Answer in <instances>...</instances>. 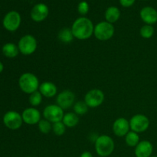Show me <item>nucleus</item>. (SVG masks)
<instances>
[{
	"label": "nucleus",
	"mask_w": 157,
	"mask_h": 157,
	"mask_svg": "<svg viewBox=\"0 0 157 157\" xmlns=\"http://www.w3.org/2000/svg\"><path fill=\"white\" fill-rule=\"evenodd\" d=\"M66 128H67V127L64 125L62 121L52 124V131L56 136H63L65 133Z\"/></svg>",
	"instance_id": "nucleus-27"
},
{
	"label": "nucleus",
	"mask_w": 157,
	"mask_h": 157,
	"mask_svg": "<svg viewBox=\"0 0 157 157\" xmlns=\"http://www.w3.org/2000/svg\"><path fill=\"white\" fill-rule=\"evenodd\" d=\"M2 53L7 58H15L19 53V50L16 44L13 43H7L2 47Z\"/></svg>",
	"instance_id": "nucleus-21"
},
{
	"label": "nucleus",
	"mask_w": 157,
	"mask_h": 157,
	"mask_svg": "<svg viewBox=\"0 0 157 157\" xmlns=\"http://www.w3.org/2000/svg\"><path fill=\"white\" fill-rule=\"evenodd\" d=\"M135 2V0H120V3L123 7L128 8L133 6Z\"/></svg>",
	"instance_id": "nucleus-29"
},
{
	"label": "nucleus",
	"mask_w": 157,
	"mask_h": 157,
	"mask_svg": "<svg viewBox=\"0 0 157 157\" xmlns=\"http://www.w3.org/2000/svg\"><path fill=\"white\" fill-rule=\"evenodd\" d=\"M71 29L75 38L87 40L94 35V25L88 18L80 17L74 21Z\"/></svg>",
	"instance_id": "nucleus-1"
},
{
	"label": "nucleus",
	"mask_w": 157,
	"mask_h": 157,
	"mask_svg": "<svg viewBox=\"0 0 157 157\" xmlns=\"http://www.w3.org/2000/svg\"><path fill=\"white\" fill-rule=\"evenodd\" d=\"M115 32L113 24L107 21H101L94 26V35L99 41H107L113 36Z\"/></svg>",
	"instance_id": "nucleus-4"
},
{
	"label": "nucleus",
	"mask_w": 157,
	"mask_h": 157,
	"mask_svg": "<svg viewBox=\"0 0 157 157\" xmlns=\"http://www.w3.org/2000/svg\"><path fill=\"white\" fill-rule=\"evenodd\" d=\"M88 108V106L86 104V103L84 101H77L73 105L74 113H75L78 116H81V115H84L86 113H87Z\"/></svg>",
	"instance_id": "nucleus-23"
},
{
	"label": "nucleus",
	"mask_w": 157,
	"mask_h": 157,
	"mask_svg": "<svg viewBox=\"0 0 157 157\" xmlns=\"http://www.w3.org/2000/svg\"><path fill=\"white\" fill-rule=\"evenodd\" d=\"M43 117L52 124L62 121L64 113V110L58 104H50L46 106L43 110Z\"/></svg>",
	"instance_id": "nucleus-6"
},
{
	"label": "nucleus",
	"mask_w": 157,
	"mask_h": 157,
	"mask_svg": "<svg viewBox=\"0 0 157 157\" xmlns=\"http://www.w3.org/2000/svg\"><path fill=\"white\" fill-rule=\"evenodd\" d=\"M62 122L68 128L76 127L79 123V117L74 112H67L64 113L63 117Z\"/></svg>",
	"instance_id": "nucleus-19"
},
{
	"label": "nucleus",
	"mask_w": 157,
	"mask_h": 157,
	"mask_svg": "<svg viewBox=\"0 0 157 157\" xmlns=\"http://www.w3.org/2000/svg\"><path fill=\"white\" fill-rule=\"evenodd\" d=\"M37 47H38V42H37L36 38L32 35H24L20 38L18 43L19 52L25 56L35 53Z\"/></svg>",
	"instance_id": "nucleus-5"
},
{
	"label": "nucleus",
	"mask_w": 157,
	"mask_h": 157,
	"mask_svg": "<svg viewBox=\"0 0 157 157\" xmlns=\"http://www.w3.org/2000/svg\"><path fill=\"white\" fill-rule=\"evenodd\" d=\"M3 123L7 128L15 130L21 127L23 122L22 117L16 111H9L3 117Z\"/></svg>",
	"instance_id": "nucleus-9"
},
{
	"label": "nucleus",
	"mask_w": 157,
	"mask_h": 157,
	"mask_svg": "<svg viewBox=\"0 0 157 157\" xmlns=\"http://www.w3.org/2000/svg\"><path fill=\"white\" fill-rule=\"evenodd\" d=\"M75 103V93L70 90H64L56 97V104L63 110H67L73 107Z\"/></svg>",
	"instance_id": "nucleus-10"
},
{
	"label": "nucleus",
	"mask_w": 157,
	"mask_h": 157,
	"mask_svg": "<svg viewBox=\"0 0 157 157\" xmlns=\"http://www.w3.org/2000/svg\"><path fill=\"white\" fill-rule=\"evenodd\" d=\"M42 94L40 93L39 90H37V91L29 94V101L31 105H32V107H38L41 104V102H42Z\"/></svg>",
	"instance_id": "nucleus-24"
},
{
	"label": "nucleus",
	"mask_w": 157,
	"mask_h": 157,
	"mask_svg": "<svg viewBox=\"0 0 157 157\" xmlns=\"http://www.w3.org/2000/svg\"><path fill=\"white\" fill-rule=\"evenodd\" d=\"M153 152V146L148 140H141L134 150L136 157H150Z\"/></svg>",
	"instance_id": "nucleus-15"
},
{
	"label": "nucleus",
	"mask_w": 157,
	"mask_h": 157,
	"mask_svg": "<svg viewBox=\"0 0 157 157\" xmlns=\"http://www.w3.org/2000/svg\"><path fill=\"white\" fill-rule=\"evenodd\" d=\"M38 90L43 97L47 98H54L58 93V88L56 85L51 81H44L40 84Z\"/></svg>",
	"instance_id": "nucleus-17"
},
{
	"label": "nucleus",
	"mask_w": 157,
	"mask_h": 157,
	"mask_svg": "<svg viewBox=\"0 0 157 157\" xmlns=\"http://www.w3.org/2000/svg\"><path fill=\"white\" fill-rule=\"evenodd\" d=\"M38 128L43 134H48L52 130V124L46 119H41L38 124Z\"/></svg>",
	"instance_id": "nucleus-25"
},
{
	"label": "nucleus",
	"mask_w": 157,
	"mask_h": 157,
	"mask_svg": "<svg viewBox=\"0 0 157 157\" xmlns=\"http://www.w3.org/2000/svg\"><path fill=\"white\" fill-rule=\"evenodd\" d=\"M99 157H102V156H99Z\"/></svg>",
	"instance_id": "nucleus-34"
},
{
	"label": "nucleus",
	"mask_w": 157,
	"mask_h": 157,
	"mask_svg": "<svg viewBox=\"0 0 157 157\" xmlns=\"http://www.w3.org/2000/svg\"><path fill=\"white\" fill-rule=\"evenodd\" d=\"M112 129L113 133L118 137L125 136L130 131V122L124 117L117 118L113 122Z\"/></svg>",
	"instance_id": "nucleus-14"
},
{
	"label": "nucleus",
	"mask_w": 157,
	"mask_h": 157,
	"mask_svg": "<svg viewBox=\"0 0 157 157\" xmlns=\"http://www.w3.org/2000/svg\"><path fill=\"white\" fill-rule=\"evenodd\" d=\"M141 19L146 25H153L157 22V11L154 8L150 6H146L141 9L140 12Z\"/></svg>",
	"instance_id": "nucleus-16"
},
{
	"label": "nucleus",
	"mask_w": 157,
	"mask_h": 157,
	"mask_svg": "<svg viewBox=\"0 0 157 157\" xmlns=\"http://www.w3.org/2000/svg\"><path fill=\"white\" fill-rule=\"evenodd\" d=\"M94 149L99 156L108 157L114 151V141L108 135H101L95 140Z\"/></svg>",
	"instance_id": "nucleus-2"
},
{
	"label": "nucleus",
	"mask_w": 157,
	"mask_h": 157,
	"mask_svg": "<svg viewBox=\"0 0 157 157\" xmlns=\"http://www.w3.org/2000/svg\"><path fill=\"white\" fill-rule=\"evenodd\" d=\"M21 15L15 11L9 12L3 19V26L9 32H15L21 25Z\"/></svg>",
	"instance_id": "nucleus-11"
},
{
	"label": "nucleus",
	"mask_w": 157,
	"mask_h": 157,
	"mask_svg": "<svg viewBox=\"0 0 157 157\" xmlns=\"http://www.w3.org/2000/svg\"><path fill=\"white\" fill-rule=\"evenodd\" d=\"M78 11L81 15H85L89 12V5L87 2L82 1L78 4Z\"/></svg>",
	"instance_id": "nucleus-28"
},
{
	"label": "nucleus",
	"mask_w": 157,
	"mask_h": 157,
	"mask_svg": "<svg viewBox=\"0 0 157 157\" xmlns=\"http://www.w3.org/2000/svg\"><path fill=\"white\" fill-rule=\"evenodd\" d=\"M124 137H125L126 144L130 147H136V145L140 142L139 134L132 130H130Z\"/></svg>",
	"instance_id": "nucleus-22"
},
{
	"label": "nucleus",
	"mask_w": 157,
	"mask_h": 157,
	"mask_svg": "<svg viewBox=\"0 0 157 157\" xmlns=\"http://www.w3.org/2000/svg\"><path fill=\"white\" fill-rule=\"evenodd\" d=\"M104 92L98 88L91 89L84 96V102L86 103L88 107L90 108H96L100 107L104 103Z\"/></svg>",
	"instance_id": "nucleus-8"
},
{
	"label": "nucleus",
	"mask_w": 157,
	"mask_h": 157,
	"mask_svg": "<svg viewBox=\"0 0 157 157\" xmlns=\"http://www.w3.org/2000/svg\"><path fill=\"white\" fill-rule=\"evenodd\" d=\"M80 157H93V155H92V153L90 152L84 151L81 153Z\"/></svg>",
	"instance_id": "nucleus-30"
},
{
	"label": "nucleus",
	"mask_w": 157,
	"mask_h": 157,
	"mask_svg": "<svg viewBox=\"0 0 157 157\" xmlns=\"http://www.w3.org/2000/svg\"><path fill=\"white\" fill-rule=\"evenodd\" d=\"M49 14V9L47 5L38 3L34 6L31 11V18L35 22H41L47 18Z\"/></svg>",
	"instance_id": "nucleus-13"
},
{
	"label": "nucleus",
	"mask_w": 157,
	"mask_h": 157,
	"mask_svg": "<svg viewBox=\"0 0 157 157\" xmlns=\"http://www.w3.org/2000/svg\"><path fill=\"white\" fill-rule=\"evenodd\" d=\"M140 36L145 39L151 38L154 35V28L150 25H145L140 30Z\"/></svg>",
	"instance_id": "nucleus-26"
},
{
	"label": "nucleus",
	"mask_w": 157,
	"mask_h": 157,
	"mask_svg": "<svg viewBox=\"0 0 157 157\" xmlns=\"http://www.w3.org/2000/svg\"><path fill=\"white\" fill-rule=\"evenodd\" d=\"M150 157H157V156H150Z\"/></svg>",
	"instance_id": "nucleus-32"
},
{
	"label": "nucleus",
	"mask_w": 157,
	"mask_h": 157,
	"mask_svg": "<svg viewBox=\"0 0 157 157\" xmlns=\"http://www.w3.org/2000/svg\"><path fill=\"white\" fill-rule=\"evenodd\" d=\"M3 69H4V66H3L2 63L1 61H0V73H1V72L2 71Z\"/></svg>",
	"instance_id": "nucleus-31"
},
{
	"label": "nucleus",
	"mask_w": 157,
	"mask_h": 157,
	"mask_svg": "<svg viewBox=\"0 0 157 157\" xmlns=\"http://www.w3.org/2000/svg\"><path fill=\"white\" fill-rule=\"evenodd\" d=\"M25 157H32V156H25Z\"/></svg>",
	"instance_id": "nucleus-33"
},
{
	"label": "nucleus",
	"mask_w": 157,
	"mask_h": 157,
	"mask_svg": "<svg viewBox=\"0 0 157 157\" xmlns=\"http://www.w3.org/2000/svg\"><path fill=\"white\" fill-rule=\"evenodd\" d=\"M58 38L60 41L64 43V44H69L72 42L73 39L75 38L73 33H72L71 29L69 28H64L61 29L58 32Z\"/></svg>",
	"instance_id": "nucleus-20"
},
{
	"label": "nucleus",
	"mask_w": 157,
	"mask_h": 157,
	"mask_svg": "<svg viewBox=\"0 0 157 157\" xmlns=\"http://www.w3.org/2000/svg\"><path fill=\"white\" fill-rule=\"evenodd\" d=\"M18 85L24 93L31 94L38 90L40 83L35 75L29 72L22 74L18 79Z\"/></svg>",
	"instance_id": "nucleus-3"
},
{
	"label": "nucleus",
	"mask_w": 157,
	"mask_h": 157,
	"mask_svg": "<svg viewBox=\"0 0 157 157\" xmlns=\"http://www.w3.org/2000/svg\"><path fill=\"white\" fill-rule=\"evenodd\" d=\"M23 122L28 125H35L41 120V114L35 107H29L25 109L21 113Z\"/></svg>",
	"instance_id": "nucleus-12"
},
{
	"label": "nucleus",
	"mask_w": 157,
	"mask_h": 157,
	"mask_svg": "<svg viewBox=\"0 0 157 157\" xmlns=\"http://www.w3.org/2000/svg\"><path fill=\"white\" fill-rule=\"evenodd\" d=\"M130 122V130L136 133H144L150 127V120L146 115L138 113L132 117Z\"/></svg>",
	"instance_id": "nucleus-7"
},
{
	"label": "nucleus",
	"mask_w": 157,
	"mask_h": 157,
	"mask_svg": "<svg viewBox=\"0 0 157 157\" xmlns=\"http://www.w3.org/2000/svg\"><path fill=\"white\" fill-rule=\"evenodd\" d=\"M121 18V11L116 6H110L107 8L105 12V19L107 22L111 24L115 23Z\"/></svg>",
	"instance_id": "nucleus-18"
}]
</instances>
